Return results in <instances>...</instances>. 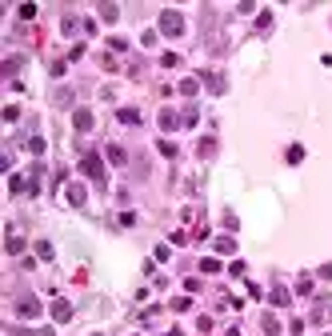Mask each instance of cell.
Instances as JSON below:
<instances>
[{"mask_svg": "<svg viewBox=\"0 0 332 336\" xmlns=\"http://www.w3.org/2000/svg\"><path fill=\"white\" fill-rule=\"evenodd\" d=\"M196 152H200L204 160H208V156H216V140H212V136H204V140L196 144Z\"/></svg>", "mask_w": 332, "mask_h": 336, "instance_id": "obj_10", "label": "cell"}, {"mask_svg": "<svg viewBox=\"0 0 332 336\" xmlns=\"http://www.w3.org/2000/svg\"><path fill=\"white\" fill-rule=\"evenodd\" d=\"M36 252H40V260H52V244L48 240H36Z\"/></svg>", "mask_w": 332, "mask_h": 336, "instance_id": "obj_23", "label": "cell"}, {"mask_svg": "<svg viewBox=\"0 0 332 336\" xmlns=\"http://www.w3.org/2000/svg\"><path fill=\"white\" fill-rule=\"evenodd\" d=\"M180 92H184V96H196V92H200V80H192V76L180 80Z\"/></svg>", "mask_w": 332, "mask_h": 336, "instance_id": "obj_14", "label": "cell"}, {"mask_svg": "<svg viewBox=\"0 0 332 336\" xmlns=\"http://www.w3.org/2000/svg\"><path fill=\"white\" fill-rule=\"evenodd\" d=\"M272 304H288V292L284 288H272Z\"/></svg>", "mask_w": 332, "mask_h": 336, "instance_id": "obj_28", "label": "cell"}, {"mask_svg": "<svg viewBox=\"0 0 332 336\" xmlns=\"http://www.w3.org/2000/svg\"><path fill=\"white\" fill-rule=\"evenodd\" d=\"M16 316L36 320V316H40V300H36V296H20V300H16Z\"/></svg>", "mask_w": 332, "mask_h": 336, "instance_id": "obj_3", "label": "cell"}, {"mask_svg": "<svg viewBox=\"0 0 332 336\" xmlns=\"http://www.w3.org/2000/svg\"><path fill=\"white\" fill-rule=\"evenodd\" d=\"M120 124H140V112L136 108H120Z\"/></svg>", "mask_w": 332, "mask_h": 336, "instance_id": "obj_19", "label": "cell"}, {"mask_svg": "<svg viewBox=\"0 0 332 336\" xmlns=\"http://www.w3.org/2000/svg\"><path fill=\"white\" fill-rule=\"evenodd\" d=\"M260 328H264L268 336H276V332H280V320L272 316V312H264V316H260Z\"/></svg>", "mask_w": 332, "mask_h": 336, "instance_id": "obj_9", "label": "cell"}, {"mask_svg": "<svg viewBox=\"0 0 332 336\" xmlns=\"http://www.w3.org/2000/svg\"><path fill=\"white\" fill-rule=\"evenodd\" d=\"M256 28H260V32H268V28H272V12H260V20H256Z\"/></svg>", "mask_w": 332, "mask_h": 336, "instance_id": "obj_24", "label": "cell"}, {"mask_svg": "<svg viewBox=\"0 0 332 336\" xmlns=\"http://www.w3.org/2000/svg\"><path fill=\"white\" fill-rule=\"evenodd\" d=\"M100 16H104V20H120V8H116V4H100Z\"/></svg>", "mask_w": 332, "mask_h": 336, "instance_id": "obj_20", "label": "cell"}, {"mask_svg": "<svg viewBox=\"0 0 332 336\" xmlns=\"http://www.w3.org/2000/svg\"><path fill=\"white\" fill-rule=\"evenodd\" d=\"M300 160H304V148L292 144V148H288V164H300Z\"/></svg>", "mask_w": 332, "mask_h": 336, "instance_id": "obj_22", "label": "cell"}, {"mask_svg": "<svg viewBox=\"0 0 332 336\" xmlns=\"http://www.w3.org/2000/svg\"><path fill=\"white\" fill-rule=\"evenodd\" d=\"M20 252H24V240L12 232V236H8V256H20Z\"/></svg>", "mask_w": 332, "mask_h": 336, "instance_id": "obj_17", "label": "cell"}, {"mask_svg": "<svg viewBox=\"0 0 332 336\" xmlns=\"http://www.w3.org/2000/svg\"><path fill=\"white\" fill-rule=\"evenodd\" d=\"M24 148H28L32 156H40V152H44V136H28V144H24Z\"/></svg>", "mask_w": 332, "mask_h": 336, "instance_id": "obj_15", "label": "cell"}, {"mask_svg": "<svg viewBox=\"0 0 332 336\" xmlns=\"http://www.w3.org/2000/svg\"><path fill=\"white\" fill-rule=\"evenodd\" d=\"M80 172H84V176H92L96 184H104V176H108V172H104V160H100V156H92V152H84V160H80Z\"/></svg>", "mask_w": 332, "mask_h": 336, "instance_id": "obj_2", "label": "cell"}, {"mask_svg": "<svg viewBox=\"0 0 332 336\" xmlns=\"http://www.w3.org/2000/svg\"><path fill=\"white\" fill-rule=\"evenodd\" d=\"M108 160L112 164H128V152H124L120 144H108Z\"/></svg>", "mask_w": 332, "mask_h": 336, "instance_id": "obj_11", "label": "cell"}, {"mask_svg": "<svg viewBox=\"0 0 332 336\" xmlns=\"http://www.w3.org/2000/svg\"><path fill=\"white\" fill-rule=\"evenodd\" d=\"M224 336H240V328H228V332H224Z\"/></svg>", "mask_w": 332, "mask_h": 336, "instance_id": "obj_30", "label": "cell"}, {"mask_svg": "<svg viewBox=\"0 0 332 336\" xmlns=\"http://www.w3.org/2000/svg\"><path fill=\"white\" fill-rule=\"evenodd\" d=\"M164 336H184V332H180V328H168V332Z\"/></svg>", "mask_w": 332, "mask_h": 336, "instance_id": "obj_29", "label": "cell"}, {"mask_svg": "<svg viewBox=\"0 0 332 336\" xmlns=\"http://www.w3.org/2000/svg\"><path fill=\"white\" fill-rule=\"evenodd\" d=\"M160 32H164V36H180V32H184V16H180L176 8H164V12H160Z\"/></svg>", "mask_w": 332, "mask_h": 336, "instance_id": "obj_1", "label": "cell"}, {"mask_svg": "<svg viewBox=\"0 0 332 336\" xmlns=\"http://www.w3.org/2000/svg\"><path fill=\"white\" fill-rule=\"evenodd\" d=\"M8 192H28V180L24 176H8Z\"/></svg>", "mask_w": 332, "mask_h": 336, "instance_id": "obj_16", "label": "cell"}, {"mask_svg": "<svg viewBox=\"0 0 332 336\" xmlns=\"http://www.w3.org/2000/svg\"><path fill=\"white\" fill-rule=\"evenodd\" d=\"M16 68H20V60L12 56V60H4V68H0V76H4V80H12V76H16Z\"/></svg>", "mask_w": 332, "mask_h": 336, "instance_id": "obj_13", "label": "cell"}, {"mask_svg": "<svg viewBox=\"0 0 332 336\" xmlns=\"http://www.w3.org/2000/svg\"><path fill=\"white\" fill-rule=\"evenodd\" d=\"M216 252H220V256L236 252V240H232V236H220V240H216Z\"/></svg>", "mask_w": 332, "mask_h": 336, "instance_id": "obj_12", "label": "cell"}, {"mask_svg": "<svg viewBox=\"0 0 332 336\" xmlns=\"http://www.w3.org/2000/svg\"><path fill=\"white\" fill-rule=\"evenodd\" d=\"M64 200H68L72 208H80V204L88 200V192H84V184H68V188H64Z\"/></svg>", "mask_w": 332, "mask_h": 336, "instance_id": "obj_5", "label": "cell"}, {"mask_svg": "<svg viewBox=\"0 0 332 336\" xmlns=\"http://www.w3.org/2000/svg\"><path fill=\"white\" fill-rule=\"evenodd\" d=\"M296 292H300V296H308V292H312V280L300 276V280H296Z\"/></svg>", "mask_w": 332, "mask_h": 336, "instance_id": "obj_26", "label": "cell"}, {"mask_svg": "<svg viewBox=\"0 0 332 336\" xmlns=\"http://www.w3.org/2000/svg\"><path fill=\"white\" fill-rule=\"evenodd\" d=\"M52 316L60 320V324H64V320H72V304H68V300H56V304H52Z\"/></svg>", "mask_w": 332, "mask_h": 336, "instance_id": "obj_7", "label": "cell"}, {"mask_svg": "<svg viewBox=\"0 0 332 336\" xmlns=\"http://www.w3.org/2000/svg\"><path fill=\"white\" fill-rule=\"evenodd\" d=\"M324 320H332V300H328V304H316V308H312V324H324Z\"/></svg>", "mask_w": 332, "mask_h": 336, "instance_id": "obj_8", "label": "cell"}, {"mask_svg": "<svg viewBox=\"0 0 332 336\" xmlns=\"http://www.w3.org/2000/svg\"><path fill=\"white\" fill-rule=\"evenodd\" d=\"M92 124H96V120H92V112H88V108L72 112V128H76V132H92Z\"/></svg>", "mask_w": 332, "mask_h": 336, "instance_id": "obj_4", "label": "cell"}, {"mask_svg": "<svg viewBox=\"0 0 332 336\" xmlns=\"http://www.w3.org/2000/svg\"><path fill=\"white\" fill-rule=\"evenodd\" d=\"M204 80H208V92H216V96L228 88V84H224V76H204Z\"/></svg>", "mask_w": 332, "mask_h": 336, "instance_id": "obj_18", "label": "cell"}, {"mask_svg": "<svg viewBox=\"0 0 332 336\" xmlns=\"http://www.w3.org/2000/svg\"><path fill=\"white\" fill-rule=\"evenodd\" d=\"M168 308H172V312H188V308H192V300H188V296H176Z\"/></svg>", "mask_w": 332, "mask_h": 336, "instance_id": "obj_21", "label": "cell"}, {"mask_svg": "<svg viewBox=\"0 0 332 336\" xmlns=\"http://www.w3.org/2000/svg\"><path fill=\"white\" fill-rule=\"evenodd\" d=\"M180 124H184V120H180V116H176L172 108H164V112H160V128H164V132H172V128H180Z\"/></svg>", "mask_w": 332, "mask_h": 336, "instance_id": "obj_6", "label": "cell"}, {"mask_svg": "<svg viewBox=\"0 0 332 336\" xmlns=\"http://www.w3.org/2000/svg\"><path fill=\"white\" fill-rule=\"evenodd\" d=\"M36 16V4H20V20H32Z\"/></svg>", "mask_w": 332, "mask_h": 336, "instance_id": "obj_27", "label": "cell"}, {"mask_svg": "<svg viewBox=\"0 0 332 336\" xmlns=\"http://www.w3.org/2000/svg\"><path fill=\"white\" fill-rule=\"evenodd\" d=\"M200 272H220V260H212V256H208V260H200Z\"/></svg>", "mask_w": 332, "mask_h": 336, "instance_id": "obj_25", "label": "cell"}]
</instances>
